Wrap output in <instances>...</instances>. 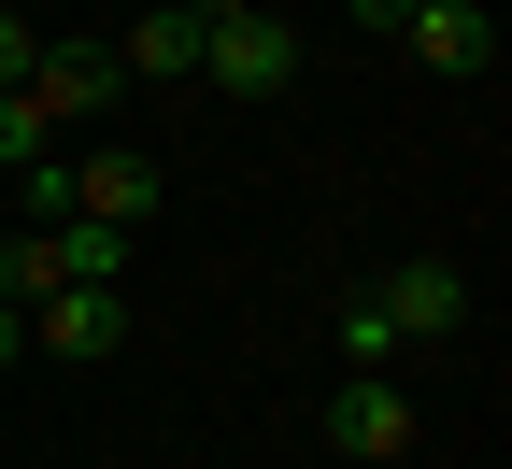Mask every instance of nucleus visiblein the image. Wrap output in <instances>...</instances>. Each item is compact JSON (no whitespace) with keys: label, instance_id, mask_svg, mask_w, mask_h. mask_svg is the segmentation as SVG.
<instances>
[{"label":"nucleus","instance_id":"obj_13","mask_svg":"<svg viewBox=\"0 0 512 469\" xmlns=\"http://www.w3.org/2000/svg\"><path fill=\"white\" fill-rule=\"evenodd\" d=\"M342 15H356L370 43H399V15H413V0H342Z\"/></svg>","mask_w":512,"mask_h":469},{"label":"nucleus","instance_id":"obj_5","mask_svg":"<svg viewBox=\"0 0 512 469\" xmlns=\"http://www.w3.org/2000/svg\"><path fill=\"white\" fill-rule=\"evenodd\" d=\"M72 214H100V228L143 242V228H157V157H143V143H86V157H72Z\"/></svg>","mask_w":512,"mask_h":469},{"label":"nucleus","instance_id":"obj_9","mask_svg":"<svg viewBox=\"0 0 512 469\" xmlns=\"http://www.w3.org/2000/svg\"><path fill=\"white\" fill-rule=\"evenodd\" d=\"M29 157H57V114L15 86V100H0V171H29Z\"/></svg>","mask_w":512,"mask_h":469},{"label":"nucleus","instance_id":"obj_6","mask_svg":"<svg viewBox=\"0 0 512 469\" xmlns=\"http://www.w3.org/2000/svg\"><path fill=\"white\" fill-rule=\"evenodd\" d=\"M128 342V285H57V299H29V356H114Z\"/></svg>","mask_w":512,"mask_h":469},{"label":"nucleus","instance_id":"obj_8","mask_svg":"<svg viewBox=\"0 0 512 469\" xmlns=\"http://www.w3.org/2000/svg\"><path fill=\"white\" fill-rule=\"evenodd\" d=\"M114 72H128V86H185V72H200V15H171V0L128 15V29H114Z\"/></svg>","mask_w":512,"mask_h":469},{"label":"nucleus","instance_id":"obj_7","mask_svg":"<svg viewBox=\"0 0 512 469\" xmlns=\"http://www.w3.org/2000/svg\"><path fill=\"white\" fill-rule=\"evenodd\" d=\"M328 455H356V469H399V455H413V398L384 384V370H356V384L328 398Z\"/></svg>","mask_w":512,"mask_h":469},{"label":"nucleus","instance_id":"obj_4","mask_svg":"<svg viewBox=\"0 0 512 469\" xmlns=\"http://www.w3.org/2000/svg\"><path fill=\"white\" fill-rule=\"evenodd\" d=\"M370 299H384V327H399V356H413V342H456V327H470V271H456V256H399Z\"/></svg>","mask_w":512,"mask_h":469},{"label":"nucleus","instance_id":"obj_1","mask_svg":"<svg viewBox=\"0 0 512 469\" xmlns=\"http://www.w3.org/2000/svg\"><path fill=\"white\" fill-rule=\"evenodd\" d=\"M200 86H228V100H285L299 86V29L256 0V15H214L200 29Z\"/></svg>","mask_w":512,"mask_h":469},{"label":"nucleus","instance_id":"obj_10","mask_svg":"<svg viewBox=\"0 0 512 469\" xmlns=\"http://www.w3.org/2000/svg\"><path fill=\"white\" fill-rule=\"evenodd\" d=\"M342 356H356V370H384V356H399V327H384V299H370V285L342 299Z\"/></svg>","mask_w":512,"mask_h":469},{"label":"nucleus","instance_id":"obj_3","mask_svg":"<svg viewBox=\"0 0 512 469\" xmlns=\"http://www.w3.org/2000/svg\"><path fill=\"white\" fill-rule=\"evenodd\" d=\"M29 100H43L57 128H114V114H128V72H114V43H43V57H29Z\"/></svg>","mask_w":512,"mask_h":469},{"label":"nucleus","instance_id":"obj_14","mask_svg":"<svg viewBox=\"0 0 512 469\" xmlns=\"http://www.w3.org/2000/svg\"><path fill=\"white\" fill-rule=\"evenodd\" d=\"M171 15H200V29H214V15H256V0H171Z\"/></svg>","mask_w":512,"mask_h":469},{"label":"nucleus","instance_id":"obj_2","mask_svg":"<svg viewBox=\"0 0 512 469\" xmlns=\"http://www.w3.org/2000/svg\"><path fill=\"white\" fill-rule=\"evenodd\" d=\"M399 57L441 72V86H484L498 72V15H484V0H413V15H399Z\"/></svg>","mask_w":512,"mask_h":469},{"label":"nucleus","instance_id":"obj_11","mask_svg":"<svg viewBox=\"0 0 512 469\" xmlns=\"http://www.w3.org/2000/svg\"><path fill=\"white\" fill-rule=\"evenodd\" d=\"M15 185H29V228H72V157H29Z\"/></svg>","mask_w":512,"mask_h":469},{"label":"nucleus","instance_id":"obj_15","mask_svg":"<svg viewBox=\"0 0 512 469\" xmlns=\"http://www.w3.org/2000/svg\"><path fill=\"white\" fill-rule=\"evenodd\" d=\"M15 356H29V313H0V370H15Z\"/></svg>","mask_w":512,"mask_h":469},{"label":"nucleus","instance_id":"obj_12","mask_svg":"<svg viewBox=\"0 0 512 469\" xmlns=\"http://www.w3.org/2000/svg\"><path fill=\"white\" fill-rule=\"evenodd\" d=\"M29 57H43V29H29V15H0V100L29 86Z\"/></svg>","mask_w":512,"mask_h":469}]
</instances>
